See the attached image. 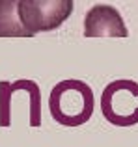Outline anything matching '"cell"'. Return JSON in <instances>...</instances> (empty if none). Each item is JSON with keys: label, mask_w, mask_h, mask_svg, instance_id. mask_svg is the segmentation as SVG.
Instances as JSON below:
<instances>
[{"label": "cell", "mask_w": 138, "mask_h": 147, "mask_svg": "<svg viewBox=\"0 0 138 147\" xmlns=\"http://www.w3.org/2000/svg\"><path fill=\"white\" fill-rule=\"evenodd\" d=\"M73 0H19L17 11L21 22L32 36L56 30L73 13Z\"/></svg>", "instance_id": "cell-2"}, {"label": "cell", "mask_w": 138, "mask_h": 147, "mask_svg": "<svg viewBox=\"0 0 138 147\" xmlns=\"http://www.w3.org/2000/svg\"><path fill=\"white\" fill-rule=\"evenodd\" d=\"M84 36L86 37H127L123 17L116 7L108 4H97L86 13L84 19Z\"/></svg>", "instance_id": "cell-3"}, {"label": "cell", "mask_w": 138, "mask_h": 147, "mask_svg": "<svg viewBox=\"0 0 138 147\" xmlns=\"http://www.w3.org/2000/svg\"><path fill=\"white\" fill-rule=\"evenodd\" d=\"M93 90L82 80H62L51 91L49 110L56 123L64 127H78L90 121L93 114Z\"/></svg>", "instance_id": "cell-1"}, {"label": "cell", "mask_w": 138, "mask_h": 147, "mask_svg": "<svg viewBox=\"0 0 138 147\" xmlns=\"http://www.w3.org/2000/svg\"><path fill=\"white\" fill-rule=\"evenodd\" d=\"M0 37H32L21 22L15 0H0Z\"/></svg>", "instance_id": "cell-4"}]
</instances>
